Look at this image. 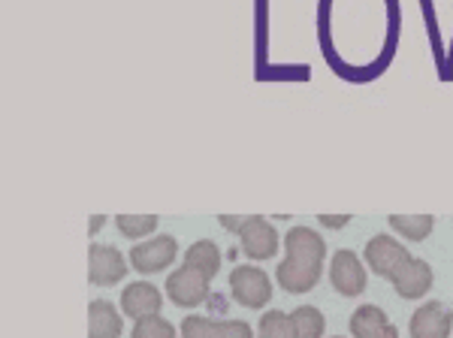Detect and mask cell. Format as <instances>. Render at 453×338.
<instances>
[{"instance_id": "obj_1", "label": "cell", "mask_w": 453, "mask_h": 338, "mask_svg": "<svg viewBox=\"0 0 453 338\" xmlns=\"http://www.w3.org/2000/svg\"><path fill=\"white\" fill-rule=\"evenodd\" d=\"M284 263L275 269V281L281 284L284 293H309L314 284L320 281V272H324V257L326 245L309 227H294L284 236Z\"/></svg>"}, {"instance_id": "obj_2", "label": "cell", "mask_w": 453, "mask_h": 338, "mask_svg": "<svg viewBox=\"0 0 453 338\" xmlns=\"http://www.w3.org/2000/svg\"><path fill=\"white\" fill-rule=\"evenodd\" d=\"M230 293L239 305L263 308L273 299V281L257 266H236L230 272Z\"/></svg>"}, {"instance_id": "obj_3", "label": "cell", "mask_w": 453, "mask_h": 338, "mask_svg": "<svg viewBox=\"0 0 453 338\" xmlns=\"http://www.w3.org/2000/svg\"><path fill=\"white\" fill-rule=\"evenodd\" d=\"M166 296H170L173 305L179 308H196L209 299V278L200 275L191 266L175 269L170 278H166Z\"/></svg>"}, {"instance_id": "obj_4", "label": "cell", "mask_w": 453, "mask_h": 338, "mask_svg": "<svg viewBox=\"0 0 453 338\" xmlns=\"http://www.w3.org/2000/svg\"><path fill=\"white\" fill-rule=\"evenodd\" d=\"M411 260V251L405 245H399L393 236H375L366 245V263L369 269L375 272L378 278H387L390 281L396 272Z\"/></svg>"}, {"instance_id": "obj_5", "label": "cell", "mask_w": 453, "mask_h": 338, "mask_svg": "<svg viewBox=\"0 0 453 338\" xmlns=\"http://www.w3.org/2000/svg\"><path fill=\"white\" fill-rule=\"evenodd\" d=\"M127 275V260L112 245H91L88 248V278L97 288H112Z\"/></svg>"}, {"instance_id": "obj_6", "label": "cell", "mask_w": 453, "mask_h": 338, "mask_svg": "<svg viewBox=\"0 0 453 338\" xmlns=\"http://www.w3.org/2000/svg\"><path fill=\"white\" fill-rule=\"evenodd\" d=\"M179 254V245H175L173 236H155L142 245L130 248V263H134L136 272L142 275H155V272H164Z\"/></svg>"}, {"instance_id": "obj_7", "label": "cell", "mask_w": 453, "mask_h": 338, "mask_svg": "<svg viewBox=\"0 0 453 338\" xmlns=\"http://www.w3.org/2000/svg\"><path fill=\"white\" fill-rule=\"evenodd\" d=\"M330 284L342 296H360L366 290V266L354 251H335L330 266Z\"/></svg>"}, {"instance_id": "obj_8", "label": "cell", "mask_w": 453, "mask_h": 338, "mask_svg": "<svg viewBox=\"0 0 453 338\" xmlns=\"http://www.w3.org/2000/svg\"><path fill=\"white\" fill-rule=\"evenodd\" d=\"M239 242H242V254L251 257V260H269V257L279 254V233L260 215H251V220L239 233Z\"/></svg>"}, {"instance_id": "obj_9", "label": "cell", "mask_w": 453, "mask_h": 338, "mask_svg": "<svg viewBox=\"0 0 453 338\" xmlns=\"http://www.w3.org/2000/svg\"><path fill=\"white\" fill-rule=\"evenodd\" d=\"M453 314L444 303H426L411 314L408 333L411 338H450Z\"/></svg>"}, {"instance_id": "obj_10", "label": "cell", "mask_w": 453, "mask_h": 338, "mask_svg": "<svg viewBox=\"0 0 453 338\" xmlns=\"http://www.w3.org/2000/svg\"><path fill=\"white\" fill-rule=\"evenodd\" d=\"M181 338H254L245 320H211L191 314L181 320Z\"/></svg>"}, {"instance_id": "obj_11", "label": "cell", "mask_w": 453, "mask_h": 338, "mask_svg": "<svg viewBox=\"0 0 453 338\" xmlns=\"http://www.w3.org/2000/svg\"><path fill=\"white\" fill-rule=\"evenodd\" d=\"M390 284L402 299H420L423 293H429V288H433V266L426 260H420V257H411L390 278Z\"/></svg>"}, {"instance_id": "obj_12", "label": "cell", "mask_w": 453, "mask_h": 338, "mask_svg": "<svg viewBox=\"0 0 453 338\" xmlns=\"http://www.w3.org/2000/svg\"><path fill=\"white\" fill-rule=\"evenodd\" d=\"M160 305H164L160 290L149 281H136V284H130V288H124L121 293V311L134 320L155 318V314H160Z\"/></svg>"}, {"instance_id": "obj_13", "label": "cell", "mask_w": 453, "mask_h": 338, "mask_svg": "<svg viewBox=\"0 0 453 338\" xmlns=\"http://www.w3.org/2000/svg\"><path fill=\"white\" fill-rule=\"evenodd\" d=\"M350 333L354 338H399V329L387 320L378 305H360L350 314Z\"/></svg>"}, {"instance_id": "obj_14", "label": "cell", "mask_w": 453, "mask_h": 338, "mask_svg": "<svg viewBox=\"0 0 453 338\" xmlns=\"http://www.w3.org/2000/svg\"><path fill=\"white\" fill-rule=\"evenodd\" d=\"M124 329L121 314L109 299H94L88 308V338H119Z\"/></svg>"}, {"instance_id": "obj_15", "label": "cell", "mask_w": 453, "mask_h": 338, "mask_svg": "<svg viewBox=\"0 0 453 338\" xmlns=\"http://www.w3.org/2000/svg\"><path fill=\"white\" fill-rule=\"evenodd\" d=\"M185 266L196 269L200 275H206L209 281H211V278L218 275V269H221V251H218V245L211 239H200L196 245L188 248Z\"/></svg>"}, {"instance_id": "obj_16", "label": "cell", "mask_w": 453, "mask_h": 338, "mask_svg": "<svg viewBox=\"0 0 453 338\" xmlns=\"http://www.w3.org/2000/svg\"><path fill=\"white\" fill-rule=\"evenodd\" d=\"M390 227L399 233V236H405L408 242H423L429 239V233H433L435 227V218L433 215H390Z\"/></svg>"}, {"instance_id": "obj_17", "label": "cell", "mask_w": 453, "mask_h": 338, "mask_svg": "<svg viewBox=\"0 0 453 338\" xmlns=\"http://www.w3.org/2000/svg\"><path fill=\"white\" fill-rule=\"evenodd\" d=\"M290 320H294V333L296 338H324V314L318 311L314 305H299L294 314H290Z\"/></svg>"}, {"instance_id": "obj_18", "label": "cell", "mask_w": 453, "mask_h": 338, "mask_svg": "<svg viewBox=\"0 0 453 338\" xmlns=\"http://www.w3.org/2000/svg\"><path fill=\"white\" fill-rule=\"evenodd\" d=\"M115 227L124 239H142L157 230V215H119Z\"/></svg>"}, {"instance_id": "obj_19", "label": "cell", "mask_w": 453, "mask_h": 338, "mask_svg": "<svg viewBox=\"0 0 453 338\" xmlns=\"http://www.w3.org/2000/svg\"><path fill=\"white\" fill-rule=\"evenodd\" d=\"M260 338H296L294 320L284 311H266L260 318Z\"/></svg>"}, {"instance_id": "obj_20", "label": "cell", "mask_w": 453, "mask_h": 338, "mask_svg": "<svg viewBox=\"0 0 453 338\" xmlns=\"http://www.w3.org/2000/svg\"><path fill=\"white\" fill-rule=\"evenodd\" d=\"M130 338H179L175 335V326L170 320H164V318H142V320H136V326H134V335Z\"/></svg>"}, {"instance_id": "obj_21", "label": "cell", "mask_w": 453, "mask_h": 338, "mask_svg": "<svg viewBox=\"0 0 453 338\" xmlns=\"http://www.w3.org/2000/svg\"><path fill=\"white\" fill-rule=\"evenodd\" d=\"M218 220H221V227H224V230H230V233H242V227H245L251 218H233V215H221Z\"/></svg>"}, {"instance_id": "obj_22", "label": "cell", "mask_w": 453, "mask_h": 338, "mask_svg": "<svg viewBox=\"0 0 453 338\" xmlns=\"http://www.w3.org/2000/svg\"><path fill=\"white\" fill-rule=\"evenodd\" d=\"M318 220H320V224H324V227H333V230H339V227H345V224H348L350 215H339V218H333V215H320Z\"/></svg>"}, {"instance_id": "obj_23", "label": "cell", "mask_w": 453, "mask_h": 338, "mask_svg": "<svg viewBox=\"0 0 453 338\" xmlns=\"http://www.w3.org/2000/svg\"><path fill=\"white\" fill-rule=\"evenodd\" d=\"M104 220H106L104 215H94V218H91V236H94V233L100 230V227H104Z\"/></svg>"}, {"instance_id": "obj_24", "label": "cell", "mask_w": 453, "mask_h": 338, "mask_svg": "<svg viewBox=\"0 0 453 338\" xmlns=\"http://www.w3.org/2000/svg\"><path fill=\"white\" fill-rule=\"evenodd\" d=\"M335 338H339V335H335Z\"/></svg>"}]
</instances>
